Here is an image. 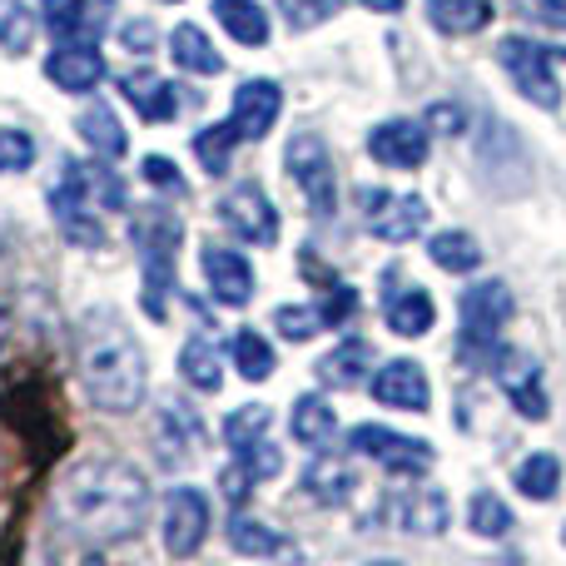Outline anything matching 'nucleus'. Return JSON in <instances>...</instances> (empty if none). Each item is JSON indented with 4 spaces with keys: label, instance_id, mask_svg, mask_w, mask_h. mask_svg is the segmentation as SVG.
I'll return each mask as SVG.
<instances>
[{
    "label": "nucleus",
    "instance_id": "obj_10",
    "mask_svg": "<svg viewBox=\"0 0 566 566\" xmlns=\"http://www.w3.org/2000/svg\"><path fill=\"white\" fill-rule=\"evenodd\" d=\"M209 532V502L195 488H175L165 502V547L169 557H195Z\"/></svg>",
    "mask_w": 566,
    "mask_h": 566
},
{
    "label": "nucleus",
    "instance_id": "obj_44",
    "mask_svg": "<svg viewBox=\"0 0 566 566\" xmlns=\"http://www.w3.org/2000/svg\"><path fill=\"white\" fill-rule=\"evenodd\" d=\"M512 6H517L522 15L542 20V25H552V30H566V0H512Z\"/></svg>",
    "mask_w": 566,
    "mask_h": 566
},
{
    "label": "nucleus",
    "instance_id": "obj_1",
    "mask_svg": "<svg viewBox=\"0 0 566 566\" xmlns=\"http://www.w3.org/2000/svg\"><path fill=\"white\" fill-rule=\"evenodd\" d=\"M55 512L75 537L95 542V547H115L129 542L149 517V488L129 462L115 458H90L60 478Z\"/></svg>",
    "mask_w": 566,
    "mask_h": 566
},
{
    "label": "nucleus",
    "instance_id": "obj_14",
    "mask_svg": "<svg viewBox=\"0 0 566 566\" xmlns=\"http://www.w3.org/2000/svg\"><path fill=\"white\" fill-rule=\"evenodd\" d=\"M199 264H205V279H209V289H214L219 303H229V308H244V303L254 298V269H249L244 254H234V249H219V244H205Z\"/></svg>",
    "mask_w": 566,
    "mask_h": 566
},
{
    "label": "nucleus",
    "instance_id": "obj_7",
    "mask_svg": "<svg viewBox=\"0 0 566 566\" xmlns=\"http://www.w3.org/2000/svg\"><path fill=\"white\" fill-rule=\"evenodd\" d=\"M289 175H293V185L303 189V199H308L313 219H328L333 209H338V179H333V159L318 135H293Z\"/></svg>",
    "mask_w": 566,
    "mask_h": 566
},
{
    "label": "nucleus",
    "instance_id": "obj_24",
    "mask_svg": "<svg viewBox=\"0 0 566 566\" xmlns=\"http://www.w3.org/2000/svg\"><path fill=\"white\" fill-rule=\"evenodd\" d=\"M169 55H175V65L189 70V75H219V70H224V55L209 45V35L199 25H179L175 35H169Z\"/></svg>",
    "mask_w": 566,
    "mask_h": 566
},
{
    "label": "nucleus",
    "instance_id": "obj_4",
    "mask_svg": "<svg viewBox=\"0 0 566 566\" xmlns=\"http://www.w3.org/2000/svg\"><path fill=\"white\" fill-rule=\"evenodd\" d=\"M185 239V224L165 209H145L135 219V244H139V264H145V313L155 323H165V298L175 289V249Z\"/></svg>",
    "mask_w": 566,
    "mask_h": 566
},
{
    "label": "nucleus",
    "instance_id": "obj_26",
    "mask_svg": "<svg viewBox=\"0 0 566 566\" xmlns=\"http://www.w3.org/2000/svg\"><path fill=\"white\" fill-rule=\"evenodd\" d=\"M432 318H438V308H432V298L422 289L392 293L388 298V328L402 333V338H422V333L432 328Z\"/></svg>",
    "mask_w": 566,
    "mask_h": 566
},
{
    "label": "nucleus",
    "instance_id": "obj_20",
    "mask_svg": "<svg viewBox=\"0 0 566 566\" xmlns=\"http://www.w3.org/2000/svg\"><path fill=\"white\" fill-rule=\"evenodd\" d=\"M155 442H159V462L165 468H179L185 458H195L199 442H205V428H199L195 408H179V402H165L155 422Z\"/></svg>",
    "mask_w": 566,
    "mask_h": 566
},
{
    "label": "nucleus",
    "instance_id": "obj_32",
    "mask_svg": "<svg viewBox=\"0 0 566 566\" xmlns=\"http://www.w3.org/2000/svg\"><path fill=\"white\" fill-rule=\"evenodd\" d=\"M432 264L438 269H448V274H472V269L482 264V249L472 244L468 234H462V229H448V234H438L432 239Z\"/></svg>",
    "mask_w": 566,
    "mask_h": 566
},
{
    "label": "nucleus",
    "instance_id": "obj_37",
    "mask_svg": "<svg viewBox=\"0 0 566 566\" xmlns=\"http://www.w3.org/2000/svg\"><path fill=\"white\" fill-rule=\"evenodd\" d=\"M269 422H274V412L259 408V402H249V408H239L234 418L224 422V442L229 448H249V442H259L269 432Z\"/></svg>",
    "mask_w": 566,
    "mask_h": 566
},
{
    "label": "nucleus",
    "instance_id": "obj_5",
    "mask_svg": "<svg viewBox=\"0 0 566 566\" xmlns=\"http://www.w3.org/2000/svg\"><path fill=\"white\" fill-rule=\"evenodd\" d=\"M512 318V293L502 283H478L462 293V338L458 358L468 368H492L502 353V323Z\"/></svg>",
    "mask_w": 566,
    "mask_h": 566
},
{
    "label": "nucleus",
    "instance_id": "obj_3",
    "mask_svg": "<svg viewBox=\"0 0 566 566\" xmlns=\"http://www.w3.org/2000/svg\"><path fill=\"white\" fill-rule=\"evenodd\" d=\"M50 205H55V219L65 229V239H75L80 249L105 244V209H125V185L109 175L105 165H80V159H65V175L50 189Z\"/></svg>",
    "mask_w": 566,
    "mask_h": 566
},
{
    "label": "nucleus",
    "instance_id": "obj_39",
    "mask_svg": "<svg viewBox=\"0 0 566 566\" xmlns=\"http://www.w3.org/2000/svg\"><path fill=\"white\" fill-rule=\"evenodd\" d=\"M279 10L293 30H313V25H323V20L338 15L343 0H279Z\"/></svg>",
    "mask_w": 566,
    "mask_h": 566
},
{
    "label": "nucleus",
    "instance_id": "obj_8",
    "mask_svg": "<svg viewBox=\"0 0 566 566\" xmlns=\"http://www.w3.org/2000/svg\"><path fill=\"white\" fill-rule=\"evenodd\" d=\"M348 442H353V452L382 462V468L398 472V478H422V472L432 468V448H428V442L402 438V432H388V428H373V422L353 428Z\"/></svg>",
    "mask_w": 566,
    "mask_h": 566
},
{
    "label": "nucleus",
    "instance_id": "obj_38",
    "mask_svg": "<svg viewBox=\"0 0 566 566\" xmlns=\"http://www.w3.org/2000/svg\"><path fill=\"white\" fill-rule=\"evenodd\" d=\"M472 532H482V537H507L512 512L502 507V497H492V492H478V497H472Z\"/></svg>",
    "mask_w": 566,
    "mask_h": 566
},
{
    "label": "nucleus",
    "instance_id": "obj_21",
    "mask_svg": "<svg viewBox=\"0 0 566 566\" xmlns=\"http://www.w3.org/2000/svg\"><path fill=\"white\" fill-rule=\"evenodd\" d=\"M119 90H125V99L149 119V125H165V119L179 109L175 90H169L165 80L155 75V70H129V75L119 80Z\"/></svg>",
    "mask_w": 566,
    "mask_h": 566
},
{
    "label": "nucleus",
    "instance_id": "obj_15",
    "mask_svg": "<svg viewBox=\"0 0 566 566\" xmlns=\"http://www.w3.org/2000/svg\"><path fill=\"white\" fill-rule=\"evenodd\" d=\"M368 155L388 169H418L428 159V129L412 119H388L368 135Z\"/></svg>",
    "mask_w": 566,
    "mask_h": 566
},
{
    "label": "nucleus",
    "instance_id": "obj_41",
    "mask_svg": "<svg viewBox=\"0 0 566 566\" xmlns=\"http://www.w3.org/2000/svg\"><path fill=\"white\" fill-rule=\"evenodd\" d=\"M35 159V139L25 129H0V175H15Z\"/></svg>",
    "mask_w": 566,
    "mask_h": 566
},
{
    "label": "nucleus",
    "instance_id": "obj_27",
    "mask_svg": "<svg viewBox=\"0 0 566 566\" xmlns=\"http://www.w3.org/2000/svg\"><path fill=\"white\" fill-rule=\"evenodd\" d=\"M214 15L239 45H264L269 40V15L254 0H214Z\"/></svg>",
    "mask_w": 566,
    "mask_h": 566
},
{
    "label": "nucleus",
    "instance_id": "obj_18",
    "mask_svg": "<svg viewBox=\"0 0 566 566\" xmlns=\"http://www.w3.org/2000/svg\"><path fill=\"white\" fill-rule=\"evenodd\" d=\"M283 109V90L274 80H244V85L234 90V129L239 139H264L269 129H274Z\"/></svg>",
    "mask_w": 566,
    "mask_h": 566
},
{
    "label": "nucleus",
    "instance_id": "obj_35",
    "mask_svg": "<svg viewBox=\"0 0 566 566\" xmlns=\"http://www.w3.org/2000/svg\"><path fill=\"white\" fill-rule=\"evenodd\" d=\"M35 40V15L25 10V0H0V50L20 55Z\"/></svg>",
    "mask_w": 566,
    "mask_h": 566
},
{
    "label": "nucleus",
    "instance_id": "obj_34",
    "mask_svg": "<svg viewBox=\"0 0 566 566\" xmlns=\"http://www.w3.org/2000/svg\"><path fill=\"white\" fill-rule=\"evenodd\" d=\"M234 368L244 373L249 382H264L269 373H274V348H269V343L259 338L254 328L234 333Z\"/></svg>",
    "mask_w": 566,
    "mask_h": 566
},
{
    "label": "nucleus",
    "instance_id": "obj_9",
    "mask_svg": "<svg viewBox=\"0 0 566 566\" xmlns=\"http://www.w3.org/2000/svg\"><path fill=\"white\" fill-rule=\"evenodd\" d=\"M363 214H368V229L378 239H388V244H408V239L422 234V224H428L432 209L422 205L418 195H378V189H368V195H363Z\"/></svg>",
    "mask_w": 566,
    "mask_h": 566
},
{
    "label": "nucleus",
    "instance_id": "obj_33",
    "mask_svg": "<svg viewBox=\"0 0 566 566\" xmlns=\"http://www.w3.org/2000/svg\"><path fill=\"white\" fill-rule=\"evenodd\" d=\"M234 145H239V129H234V119H229V125H209V129H199L195 155H199V165H205L209 175H224L229 159H234Z\"/></svg>",
    "mask_w": 566,
    "mask_h": 566
},
{
    "label": "nucleus",
    "instance_id": "obj_2",
    "mask_svg": "<svg viewBox=\"0 0 566 566\" xmlns=\"http://www.w3.org/2000/svg\"><path fill=\"white\" fill-rule=\"evenodd\" d=\"M80 378L99 412H135L145 398V353L119 318H95L80 328Z\"/></svg>",
    "mask_w": 566,
    "mask_h": 566
},
{
    "label": "nucleus",
    "instance_id": "obj_36",
    "mask_svg": "<svg viewBox=\"0 0 566 566\" xmlns=\"http://www.w3.org/2000/svg\"><path fill=\"white\" fill-rule=\"evenodd\" d=\"M229 542H234L239 552H249V557H274V552H289V542L274 537L264 522H249V517L229 522Z\"/></svg>",
    "mask_w": 566,
    "mask_h": 566
},
{
    "label": "nucleus",
    "instance_id": "obj_40",
    "mask_svg": "<svg viewBox=\"0 0 566 566\" xmlns=\"http://www.w3.org/2000/svg\"><path fill=\"white\" fill-rule=\"evenodd\" d=\"M274 328H279L289 343H303V338H313V333H323L328 323H323L318 308H279V313H274Z\"/></svg>",
    "mask_w": 566,
    "mask_h": 566
},
{
    "label": "nucleus",
    "instance_id": "obj_23",
    "mask_svg": "<svg viewBox=\"0 0 566 566\" xmlns=\"http://www.w3.org/2000/svg\"><path fill=\"white\" fill-rule=\"evenodd\" d=\"M368 368H373V348L363 338H348L343 348H333L328 358L318 363V382L323 388H358Z\"/></svg>",
    "mask_w": 566,
    "mask_h": 566
},
{
    "label": "nucleus",
    "instance_id": "obj_47",
    "mask_svg": "<svg viewBox=\"0 0 566 566\" xmlns=\"http://www.w3.org/2000/svg\"><path fill=\"white\" fill-rule=\"evenodd\" d=\"M562 537H566V532H562Z\"/></svg>",
    "mask_w": 566,
    "mask_h": 566
},
{
    "label": "nucleus",
    "instance_id": "obj_22",
    "mask_svg": "<svg viewBox=\"0 0 566 566\" xmlns=\"http://www.w3.org/2000/svg\"><path fill=\"white\" fill-rule=\"evenodd\" d=\"M428 15L442 35H478L492 25V0H428Z\"/></svg>",
    "mask_w": 566,
    "mask_h": 566
},
{
    "label": "nucleus",
    "instance_id": "obj_46",
    "mask_svg": "<svg viewBox=\"0 0 566 566\" xmlns=\"http://www.w3.org/2000/svg\"><path fill=\"white\" fill-rule=\"evenodd\" d=\"M368 10H382V15H392V10H402V0H363Z\"/></svg>",
    "mask_w": 566,
    "mask_h": 566
},
{
    "label": "nucleus",
    "instance_id": "obj_43",
    "mask_svg": "<svg viewBox=\"0 0 566 566\" xmlns=\"http://www.w3.org/2000/svg\"><path fill=\"white\" fill-rule=\"evenodd\" d=\"M139 169H145V179H149V185L169 189V195H189V185H185V179L175 175V165H169L165 155H149V159H145V165H139Z\"/></svg>",
    "mask_w": 566,
    "mask_h": 566
},
{
    "label": "nucleus",
    "instance_id": "obj_13",
    "mask_svg": "<svg viewBox=\"0 0 566 566\" xmlns=\"http://www.w3.org/2000/svg\"><path fill=\"white\" fill-rule=\"evenodd\" d=\"M45 75L55 80L65 95H85L105 80V60H99L95 40H60L55 55L45 60Z\"/></svg>",
    "mask_w": 566,
    "mask_h": 566
},
{
    "label": "nucleus",
    "instance_id": "obj_25",
    "mask_svg": "<svg viewBox=\"0 0 566 566\" xmlns=\"http://www.w3.org/2000/svg\"><path fill=\"white\" fill-rule=\"evenodd\" d=\"M303 488H308V497H318L323 507H343V502L353 497V488H358V478H353L338 458H318L303 472Z\"/></svg>",
    "mask_w": 566,
    "mask_h": 566
},
{
    "label": "nucleus",
    "instance_id": "obj_16",
    "mask_svg": "<svg viewBox=\"0 0 566 566\" xmlns=\"http://www.w3.org/2000/svg\"><path fill=\"white\" fill-rule=\"evenodd\" d=\"M234 468H224L219 472V492H224V502H234V507H244L249 502V492H254V482H264V478H274V472L283 468V458H279V448H269L264 438L259 442H249V448H234Z\"/></svg>",
    "mask_w": 566,
    "mask_h": 566
},
{
    "label": "nucleus",
    "instance_id": "obj_17",
    "mask_svg": "<svg viewBox=\"0 0 566 566\" xmlns=\"http://www.w3.org/2000/svg\"><path fill=\"white\" fill-rule=\"evenodd\" d=\"M115 0H45V25L55 40H99Z\"/></svg>",
    "mask_w": 566,
    "mask_h": 566
},
{
    "label": "nucleus",
    "instance_id": "obj_29",
    "mask_svg": "<svg viewBox=\"0 0 566 566\" xmlns=\"http://www.w3.org/2000/svg\"><path fill=\"white\" fill-rule=\"evenodd\" d=\"M80 135L90 139V149H95L99 159L125 155V129H119V119H115V109L109 105H90L85 115H80Z\"/></svg>",
    "mask_w": 566,
    "mask_h": 566
},
{
    "label": "nucleus",
    "instance_id": "obj_31",
    "mask_svg": "<svg viewBox=\"0 0 566 566\" xmlns=\"http://www.w3.org/2000/svg\"><path fill=\"white\" fill-rule=\"evenodd\" d=\"M517 488H522V497H532V502H552L557 497V488H562V462L552 458V452L527 458L517 468Z\"/></svg>",
    "mask_w": 566,
    "mask_h": 566
},
{
    "label": "nucleus",
    "instance_id": "obj_30",
    "mask_svg": "<svg viewBox=\"0 0 566 566\" xmlns=\"http://www.w3.org/2000/svg\"><path fill=\"white\" fill-rule=\"evenodd\" d=\"M179 373H185L199 392H214L219 382H224V363H219V353L209 348L205 338H189L185 343V353H179Z\"/></svg>",
    "mask_w": 566,
    "mask_h": 566
},
{
    "label": "nucleus",
    "instance_id": "obj_12",
    "mask_svg": "<svg viewBox=\"0 0 566 566\" xmlns=\"http://www.w3.org/2000/svg\"><path fill=\"white\" fill-rule=\"evenodd\" d=\"M492 373H497L502 392L512 398V408L522 412V418H547V388H542V368L527 358V353L517 348H502L497 363H492Z\"/></svg>",
    "mask_w": 566,
    "mask_h": 566
},
{
    "label": "nucleus",
    "instance_id": "obj_45",
    "mask_svg": "<svg viewBox=\"0 0 566 566\" xmlns=\"http://www.w3.org/2000/svg\"><path fill=\"white\" fill-rule=\"evenodd\" d=\"M125 45L145 55V50L155 45V25H149V20H135V25H125Z\"/></svg>",
    "mask_w": 566,
    "mask_h": 566
},
{
    "label": "nucleus",
    "instance_id": "obj_6",
    "mask_svg": "<svg viewBox=\"0 0 566 566\" xmlns=\"http://www.w3.org/2000/svg\"><path fill=\"white\" fill-rule=\"evenodd\" d=\"M566 60L562 45H542V40L527 35H507L502 40V65L507 75L517 80V90L542 109H557L562 105V85H557V65Z\"/></svg>",
    "mask_w": 566,
    "mask_h": 566
},
{
    "label": "nucleus",
    "instance_id": "obj_19",
    "mask_svg": "<svg viewBox=\"0 0 566 566\" xmlns=\"http://www.w3.org/2000/svg\"><path fill=\"white\" fill-rule=\"evenodd\" d=\"M373 398L382 402V408H402V412H428V378H422V368L412 358H398L388 363V368H378V378H373Z\"/></svg>",
    "mask_w": 566,
    "mask_h": 566
},
{
    "label": "nucleus",
    "instance_id": "obj_42",
    "mask_svg": "<svg viewBox=\"0 0 566 566\" xmlns=\"http://www.w3.org/2000/svg\"><path fill=\"white\" fill-rule=\"evenodd\" d=\"M442 522H448V507L438 492L428 497V507H422V497L408 502V532H442Z\"/></svg>",
    "mask_w": 566,
    "mask_h": 566
},
{
    "label": "nucleus",
    "instance_id": "obj_28",
    "mask_svg": "<svg viewBox=\"0 0 566 566\" xmlns=\"http://www.w3.org/2000/svg\"><path fill=\"white\" fill-rule=\"evenodd\" d=\"M333 432H338V418H333V408L323 398L293 402V438H298L303 448H328Z\"/></svg>",
    "mask_w": 566,
    "mask_h": 566
},
{
    "label": "nucleus",
    "instance_id": "obj_11",
    "mask_svg": "<svg viewBox=\"0 0 566 566\" xmlns=\"http://www.w3.org/2000/svg\"><path fill=\"white\" fill-rule=\"evenodd\" d=\"M219 219H224L244 244H264L269 249L279 239V209L269 205L264 189H254V185H239L234 195L219 205Z\"/></svg>",
    "mask_w": 566,
    "mask_h": 566
}]
</instances>
